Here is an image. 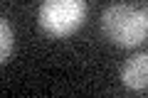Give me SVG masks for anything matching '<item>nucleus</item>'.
Masks as SVG:
<instances>
[{"label": "nucleus", "instance_id": "nucleus-5", "mask_svg": "<svg viewBox=\"0 0 148 98\" xmlns=\"http://www.w3.org/2000/svg\"><path fill=\"white\" fill-rule=\"evenodd\" d=\"M143 12H146V17H148V7H146V10H143Z\"/></svg>", "mask_w": 148, "mask_h": 98}, {"label": "nucleus", "instance_id": "nucleus-4", "mask_svg": "<svg viewBox=\"0 0 148 98\" xmlns=\"http://www.w3.org/2000/svg\"><path fill=\"white\" fill-rule=\"evenodd\" d=\"M12 47H15V32H12L10 22L3 17V20H0V62L3 64L10 62Z\"/></svg>", "mask_w": 148, "mask_h": 98}, {"label": "nucleus", "instance_id": "nucleus-1", "mask_svg": "<svg viewBox=\"0 0 148 98\" xmlns=\"http://www.w3.org/2000/svg\"><path fill=\"white\" fill-rule=\"evenodd\" d=\"M101 30L119 47H138L148 37V17L133 5H111L101 15Z\"/></svg>", "mask_w": 148, "mask_h": 98}, {"label": "nucleus", "instance_id": "nucleus-3", "mask_svg": "<svg viewBox=\"0 0 148 98\" xmlns=\"http://www.w3.org/2000/svg\"><path fill=\"white\" fill-rule=\"evenodd\" d=\"M121 81L131 91H146L148 88V52H138L123 64Z\"/></svg>", "mask_w": 148, "mask_h": 98}, {"label": "nucleus", "instance_id": "nucleus-2", "mask_svg": "<svg viewBox=\"0 0 148 98\" xmlns=\"http://www.w3.org/2000/svg\"><path fill=\"white\" fill-rule=\"evenodd\" d=\"M86 17V0H42L40 25L49 37H69Z\"/></svg>", "mask_w": 148, "mask_h": 98}]
</instances>
